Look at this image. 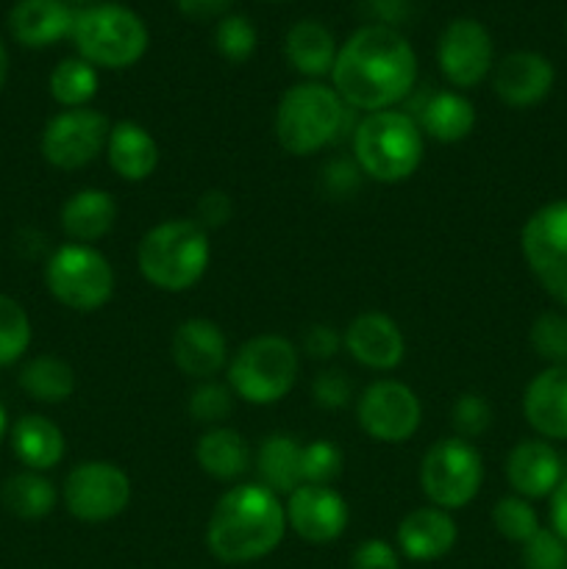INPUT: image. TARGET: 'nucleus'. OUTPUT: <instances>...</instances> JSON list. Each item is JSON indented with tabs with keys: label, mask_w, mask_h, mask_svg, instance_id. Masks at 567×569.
<instances>
[{
	"label": "nucleus",
	"mask_w": 567,
	"mask_h": 569,
	"mask_svg": "<svg viewBox=\"0 0 567 569\" xmlns=\"http://www.w3.org/2000/svg\"><path fill=\"white\" fill-rule=\"evenodd\" d=\"M331 87L354 111L395 109L417 87L415 48L387 22L361 26L339 44Z\"/></svg>",
	"instance_id": "f257e3e1"
},
{
	"label": "nucleus",
	"mask_w": 567,
	"mask_h": 569,
	"mask_svg": "<svg viewBox=\"0 0 567 569\" xmlns=\"http://www.w3.org/2000/svg\"><path fill=\"white\" fill-rule=\"evenodd\" d=\"M287 533L281 498L261 483L231 487L211 509L206 548L222 565H250L270 556Z\"/></svg>",
	"instance_id": "f03ea898"
},
{
	"label": "nucleus",
	"mask_w": 567,
	"mask_h": 569,
	"mask_svg": "<svg viewBox=\"0 0 567 569\" xmlns=\"http://www.w3.org/2000/svg\"><path fill=\"white\" fill-rule=\"evenodd\" d=\"M211 261L209 231L189 217L156 222L139 239V276L159 292H189L198 287Z\"/></svg>",
	"instance_id": "7ed1b4c3"
},
{
	"label": "nucleus",
	"mask_w": 567,
	"mask_h": 569,
	"mask_svg": "<svg viewBox=\"0 0 567 569\" xmlns=\"http://www.w3.org/2000/svg\"><path fill=\"white\" fill-rule=\"evenodd\" d=\"M350 106L337 89L322 81H300L281 94L276 106V142L289 156H315L345 137Z\"/></svg>",
	"instance_id": "20e7f679"
},
{
	"label": "nucleus",
	"mask_w": 567,
	"mask_h": 569,
	"mask_svg": "<svg viewBox=\"0 0 567 569\" xmlns=\"http://www.w3.org/2000/svg\"><path fill=\"white\" fill-rule=\"evenodd\" d=\"M350 148L361 176L378 183H400L422 164L426 137L409 111L387 109L372 111L356 122Z\"/></svg>",
	"instance_id": "39448f33"
},
{
	"label": "nucleus",
	"mask_w": 567,
	"mask_h": 569,
	"mask_svg": "<svg viewBox=\"0 0 567 569\" xmlns=\"http://www.w3.org/2000/svg\"><path fill=\"white\" fill-rule=\"evenodd\" d=\"M78 56L100 70H128L150 44L142 17L122 3H89L76 11L70 31Z\"/></svg>",
	"instance_id": "423d86ee"
},
{
	"label": "nucleus",
	"mask_w": 567,
	"mask_h": 569,
	"mask_svg": "<svg viewBox=\"0 0 567 569\" xmlns=\"http://www.w3.org/2000/svg\"><path fill=\"white\" fill-rule=\"evenodd\" d=\"M300 350L281 333H259L228 359V387L250 406H272L292 392Z\"/></svg>",
	"instance_id": "0eeeda50"
},
{
	"label": "nucleus",
	"mask_w": 567,
	"mask_h": 569,
	"mask_svg": "<svg viewBox=\"0 0 567 569\" xmlns=\"http://www.w3.org/2000/svg\"><path fill=\"white\" fill-rule=\"evenodd\" d=\"M44 283L64 309L92 315L115 295V267L94 244L67 242L50 256Z\"/></svg>",
	"instance_id": "6e6552de"
},
{
	"label": "nucleus",
	"mask_w": 567,
	"mask_h": 569,
	"mask_svg": "<svg viewBox=\"0 0 567 569\" xmlns=\"http://www.w3.org/2000/svg\"><path fill=\"white\" fill-rule=\"evenodd\" d=\"M484 483V459L470 439L445 437L426 450L420 465V487L428 503L456 511L476 500Z\"/></svg>",
	"instance_id": "1a4fd4ad"
},
{
	"label": "nucleus",
	"mask_w": 567,
	"mask_h": 569,
	"mask_svg": "<svg viewBox=\"0 0 567 569\" xmlns=\"http://www.w3.org/2000/svg\"><path fill=\"white\" fill-rule=\"evenodd\" d=\"M520 253L545 295L567 309V200H550L523 222Z\"/></svg>",
	"instance_id": "9d476101"
},
{
	"label": "nucleus",
	"mask_w": 567,
	"mask_h": 569,
	"mask_svg": "<svg viewBox=\"0 0 567 569\" xmlns=\"http://www.w3.org/2000/svg\"><path fill=\"white\" fill-rule=\"evenodd\" d=\"M131 478L115 461H81L72 467L61 487L67 511L81 522H109L131 503Z\"/></svg>",
	"instance_id": "9b49d317"
},
{
	"label": "nucleus",
	"mask_w": 567,
	"mask_h": 569,
	"mask_svg": "<svg viewBox=\"0 0 567 569\" xmlns=\"http://www.w3.org/2000/svg\"><path fill=\"white\" fill-rule=\"evenodd\" d=\"M356 420L372 442L404 445L420 431L422 403L409 383L381 378L359 395Z\"/></svg>",
	"instance_id": "f8f14e48"
},
{
	"label": "nucleus",
	"mask_w": 567,
	"mask_h": 569,
	"mask_svg": "<svg viewBox=\"0 0 567 569\" xmlns=\"http://www.w3.org/2000/svg\"><path fill=\"white\" fill-rule=\"evenodd\" d=\"M111 122L98 109H64L50 117L44 126L39 148L44 161L56 170H81L92 164L109 142Z\"/></svg>",
	"instance_id": "ddd939ff"
},
{
	"label": "nucleus",
	"mask_w": 567,
	"mask_h": 569,
	"mask_svg": "<svg viewBox=\"0 0 567 569\" xmlns=\"http://www.w3.org/2000/svg\"><path fill=\"white\" fill-rule=\"evenodd\" d=\"M439 72L456 92L476 89L495 67V44L487 26L472 17H456L437 39Z\"/></svg>",
	"instance_id": "4468645a"
},
{
	"label": "nucleus",
	"mask_w": 567,
	"mask_h": 569,
	"mask_svg": "<svg viewBox=\"0 0 567 569\" xmlns=\"http://www.w3.org/2000/svg\"><path fill=\"white\" fill-rule=\"evenodd\" d=\"M284 511L287 528L309 545L337 542L350 522V509L342 495L322 483H300L292 495H287Z\"/></svg>",
	"instance_id": "2eb2a0df"
},
{
	"label": "nucleus",
	"mask_w": 567,
	"mask_h": 569,
	"mask_svg": "<svg viewBox=\"0 0 567 569\" xmlns=\"http://www.w3.org/2000/svg\"><path fill=\"white\" fill-rule=\"evenodd\" d=\"M556 70L537 50H511L493 67V89L509 109H531L550 94Z\"/></svg>",
	"instance_id": "dca6fc26"
},
{
	"label": "nucleus",
	"mask_w": 567,
	"mask_h": 569,
	"mask_svg": "<svg viewBox=\"0 0 567 569\" xmlns=\"http://www.w3.org/2000/svg\"><path fill=\"white\" fill-rule=\"evenodd\" d=\"M342 348L356 365L389 372L404 361L406 339L398 322L384 311H361L342 331Z\"/></svg>",
	"instance_id": "f3484780"
},
{
	"label": "nucleus",
	"mask_w": 567,
	"mask_h": 569,
	"mask_svg": "<svg viewBox=\"0 0 567 569\" xmlns=\"http://www.w3.org/2000/svg\"><path fill=\"white\" fill-rule=\"evenodd\" d=\"M504 476L517 498L543 500L565 481V461L548 439H523L506 456Z\"/></svg>",
	"instance_id": "a211bd4d"
},
{
	"label": "nucleus",
	"mask_w": 567,
	"mask_h": 569,
	"mask_svg": "<svg viewBox=\"0 0 567 569\" xmlns=\"http://www.w3.org/2000/svg\"><path fill=\"white\" fill-rule=\"evenodd\" d=\"M170 356L172 365L195 381H211L231 359L222 328L206 317H189L172 331Z\"/></svg>",
	"instance_id": "6ab92c4d"
},
{
	"label": "nucleus",
	"mask_w": 567,
	"mask_h": 569,
	"mask_svg": "<svg viewBox=\"0 0 567 569\" xmlns=\"http://www.w3.org/2000/svg\"><path fill=\"white\" fill-rule=\"evenodd\" d=\"M523 417L539 439L567 442V365H550L528 381Z\"/></svg>",
	"instance_id": "aec40b11"
},
{
	"label": "nucleus",
	"mask_w": 567,
	"mask_h": 569,
	"mask_svg": "<svg viewBox=\"0 0 567 569\" xmlns=\"http://www.w3.org/2000/svg\"><path fill=\"white\" fill-rule=\"evenodd\" d=\"M456 539H459V528H456L450 511L437 509V506H420V509H411L398 522L395 548L409 561L428 565V561L448 556L454 550Z\"/></svg>",
	"instance_id": "412c9836"
},
{
	"label": "nucleus",
	"mask_w": 567,
	"mask_h": 569,
	"mask_svg": "<svg viewBox=\"0 0 567 569\" xmlns=\"http://www.w3.org/2000/svg\"><path fill=\"white\" fill-rule=\"evenodd\" d=\"M420 126L422 137L434 139V142L454 144L461 142L476 128V109L470 100L456 89H439V92H428L426 98L417 103V111H409Z\"/></svg>",
	"instance_id": "4be33fe9"
},
{
	"label": "nucleus",
	"mask_w": 567,
	"mask_h": 569,
	"mask_svg": "<svg viewBox=\"0 0 567 569\" xmlns=\"http://www.w3.org/2000/svg\"><path fill=\"white\" fill-rule=\"evenodd\" d=\"M106 159L117 178L128 183H142L159 167V144L145 126L133 120H120L111 126Z\"/></svg>",
	"instance_id": "5701e85b"
},
{
	"label": "nucleus",
	"mask_w": 567,
	"mask_h": 569,
	"mask_svg": "<svg viewBox=\"0 0 567 569\" xmlns=\"http://www.w3.org/2000/svg\"><path fill=\"white\" fill-rule=\"evenodd\" d=\"M76 11L64 0H17L9 14V31L26 48H48L70 37Z\"/></svg>",
	"instance_id": "b1692460"
},
{
	"label": "nucleus",
	"mask_w": 567,
	"mask_h": 569,
	"mask_svg": "<svg viewBox=\"0 0 567 569\" xmlns=\"http://www.w3.org/2000/svg\"><path fill=\"white\" fill-rule=\"evenodd\" d=\"M337 50V39L320 20H298L284 37V56L289 67L309 81L331 76Z\"/></svg>",
	"instance_id": "393cba45"
},
{
	"label": "nucleus",
	"mask_w": 567,
	"mask_h": 569,
	"mask_svg": "<svg viewBox=\"0 0 567 569\" xmlns=\"http://www.w3.org/2000/svg\"><path fill=\"white\" fill-rule=\"evenodd\" d=\"M59 220L72 242L94 244L115 228L117 203L106 189H78L61 206Z\"/></svg>",
	"instance_id": "a878e982"
},
{
	"label": "nucleus",
	"mask_w": 567,
	"mask_h": 569,
	"mask_svg": "<svg viewBox=\"0 0 567 569\" xmlns=\"http://www.w3.org/2000/svg\"><path fill=\"white\" fill-rule=\"evenodd\" d=\"M195 461L215 481H237L239 476L250 470L253 453H250V445L242 433L217 426L200 433V439L195 442Z\"/></svg>",
	"instance_id": "bb28decb"
},
{
	"label": "nucleus",
	"mask_w": 567,
	"mask_h": 569,
	"mask_svg": "<svg viewBox=\"0 0 567 569\" xmlns=\"http://www.w3.org/2000/svg\"><path fill=\"white\" fill-rule=\"evenodd\" d=\"M261 487L270 492L292 495L304 483V445L289 433H270L253 456Z\"/></svg>",
	"instance_id": "cd10ccee"
},
{
	"label": "nucleus",
	"mask_w": 567,
	"mask_h": 569,
	"mask_svg": "<svg viewBox=\"0 0 567 569\" xmlns=\"http://www.w3.org/2000/svg\"><path fill=\"white\" fill-rule=\"evenodd\" d=\"M11 450L28 470H53L64 459V433L48 417L26 415L11 428Z\"/></svg>",
	"instance_id": "c85d7f7f"
},
{
	"label": "nucleus",
	"mask_w": 567,
	"mask_h": 569,
	"mask_svg": "<svg viewBox=\"0 0 567 569\" xmlns=\"http://www.w3.org/2000/svg\"><path fill=\"white\" fill-rule=\"evenodd\" d=\"M0 500H3L6 511L20 520H42L59 503V492L53 483L42 476V472H17L0 489Z\"/></svg>",
	"instance_id": "c756f323"
},
{
	"label": "nucleus",
	"mask_w": 567,
	"mask_h": 569,
	"mask_svg": "<svg viewBox=\"0 0 567 569\" xmlns=\"http://www.w3.org/2000/svg\"><path fill=\"white\" fill-rule=\"evenodd\" d=\"M20 387L39 403H64L76 392V372L59 356H37L20 370Z\"/></svg>",
	"instance_id": "7c9ffc66"
},
{
	"label": "nucleus",
	"mask_w": 567,
	"mask_h": 569,
	"mask_svg": "<svg viewBox=\"0 0 567 569\" xmlns=\"http://www.w3.org/2000/svg\"><path fill=\"white\" fill-rule=\"evenodd\" d=\"M98 67L83 61L81 56L59 61L53 72H50V94L64 109H83V106H89V100L98 94Z\"/></svg>",
	"instance_id": "2f4dec72"
},
{
	"label": "nucleus",
	"mask_w": 567,
	"mask_h": 569,
	"mask_svg": "<svg viewBox=\"0 0 567 569\" xmlns=\"http://www.w3.org/2000/svg\"><path fill=\"white\" fill-rule=\"evenodd\" d=\"M28 345H31V320L26 309L9 295H0V367L20 361Z\"/></svg>",
	"instance_id": "473e14b6"
},
{
	"label": "nucleus",
	"mask_w": 567,
	"mask_h": 569,
	"mask_svg": "<svg viewBox=\"0 0 567 569\" xmlns=\"http://www.w3.org/2000/svg\"><path fill=\"white\" fill-rule=\"evenodd\" d=\"M493 526L495 531L504 539L515 545H526L534 533L539 531V517L534 511L531 500L517 498V495H509V498H500L493 509Z\"/></svg>",
	"instance_id": "72a5a7b5"
},
{
	"label": "nucleus",
	"mask_w": 567,
	"mask_h": 569,
	"mask_svg": "<svg viewBox=\"0 0 567 569\" xmlns=\"http://www.w3.org/2000/svg\"><path fill=\"white\" fill-rule=\"evenodd\" d=\"M215 48L226 61L242 64L259 48V33L245 14H226L215 28Z\"/></svg>",
	"instance_id": "f704fd0d"
},
{
	"label": "nucleus",
	"mask_w": 567,
	"mask_h": 569,
	"mask_svg": "<svg viewBox=\"0 0 567 569\" xmlns=\"http://www.w3.org/2000/svg\"><path fill=\"white\" fill-rule=\"evenodd\" d=\"M233 398L237 395L231 392L228 383H217V381H200L198 387L189 392L187 400V411L198 426H209L217 428L222 426V420H228L233 411Z\"/></svg>",
	"instance_id": "c9c22d12"
},
{
	"label": "nucleus",
	"mask_w": 567,
	"mask_h": 569,
	"mask_svg": "<svg viewBox=\"0 0 567 569\" xmlns=\"http://www.w3.org/2000/svg\"><path fill=\"white\" fill-rule=\"evenodd\" d=\"M534 353L550 365H567V315L543 311L528 331Z\"/></svg>",
	"instance_id": "e433bc0d"
},
{
	"label": "nucleus",
	"mask_w": 567,
	"mask_h": 569,
	"mask_svg": "<svg viewBox=\"0 0 567 569\" xmlns=\"http://www.w3.org/2000/svg\"><path fill=\"white\" fill-rule=\"evenodd\" d=\"M450 422H454L456 437L461 439H476L493 426V406L487 398L476 392H465L454 400L450 409Z\"/></svg>",
	"instance_id": "4c0bfd02"
},
{
	"label": "nucleus",
	"mask_w": 567,
	"mask_h": 569,
	"mask_svg": "<svg viewBox=\"0 0 567 569\" xmlns=\"http://www.w3.org/2000/svg\"><path fill=\"white\" fill-rule=\"evenodd\" d=\"M520 548L523 569H567V542L550 528H539Z\"/></svg>",
	"instance_id": "58836bf2"
},
{
	"label": "nucleus",
	"mask_w": 567,
	"mask_h": 569,
	"mask_svg": "<svg viewBox=\"0 0 567 569\" xmlns=\"http://www.w3.org/2000/svg\"><path fill=\"white\" fill-rule=\"evenodd\" d=\"M342 472V450L328 439H315L304 445V483L331 487L334 478Z\"/></svg>",
	"instance_id": "ea45409f"
},
{
	"label": "nucleus",
	"mask_w": 567,
	"mask_h": 569,
	"mask_svg": "<svg viewBox=\"0 0 567 569\" xmlns=\"http://www.w3.org/2000/svg\"><path fill=\"white\" fill-rule=\"evenodd\" d=\"M311 395H315V403L320 409L337 411L350 403V398H354V383L348 381V376L342 370H322L315 378V383H311Z\"/></svg>",
	"instance_id": "a19ab883"
},
{
	"label": "nucleus",
	"mask_w": 567,
	"mask_h": 569,
	"mask_svg": "<svg viewBox=\"0 0 567 569\" xmlns=\"http://www.w3.org/2000/svg\"><path fill=\"white\" fill-rule=\"evenodd\" d=\"M233 217V200L231 194L222 192V189H206L203 194L195 203V217L203 231H215V228L228 226V220Z\"/></svg>",
	"instance_id": "79ce46f5"
},
{
	"label": "nucleus",
	"mask_w": 567,
	"mask_h": 569,
	"mask_svg": "<svg viewBox=\"0 0 567 569\" xmlns=\"http://www.w3.org/2000/svg\"><path fill=\"white\" fill-rule=\"evenodd\" d=\"M350 569H400V553L384 539H365L350 556Z\"/></svg>",
	"instance_id": "37998d69"
},
{
	"label": "nucleus",
	"mask_w": 567,
	"mask_h": 569,
	"mask_svg": "<svg viewBox=\"0 0 567 569\" xmlns=\"http://www.w3.org/2000/svg\"><path fill=\"white\" fill-rule=\"evenodd\" d=\"M304 350L311 359H334L342 350V333L337 328L326 326V322H317V326L306 328Z\"/></svg>",
	"instance_id": "c03bdc74"
},
{
	"label": "nucleus",
	"mask_w": 567,
	"mask_h": 569,
	"mask_svg": "<svg viewBox=\"0 0 567 569\" xmlns=\"http://www.w3.org/2000/svg\"><path fill=\"white\" fill-rule=\"evenodd\" d=\"M359 167H356V161L350 164V161H331V164L326 167V187L328 192L334 194H348L354 192L356 187H359Z\"/></svg>",
	"instance_id": "a18cd8bd"
},
{
	"label": "nucleus",
	"mask_w": 567,
	"mask_h": 569,
	"mask_svg": "<svg viewBox=\"0 0 567 569\" xmlns=\"http://www.w3.org/2000/svg\"><path fill=\"white\" fill-rule=\"evenodd\" d=\"M176 6L189 20H215V17H226L233 0H176Z\"/></svg>",
	"instance_id": "49530a36"
},
{
	"label": "nucleus",
	"mask_w": 567,
	"mask_h": 569,
	"mask_svg": "<svg viewBox=\"0 0 567 569\" xmlns=\"http://www.w3.org/2000/svg\"><path fill=\"white\" fill-rule=\"evenodd\" d=\"M550 531H556L567 542V476L550 495Z\"/></svg>",
	"instance_id": "de8ad7c7"
},
{
	"label": "nucleus",
	"mask_w": 567,
	"mask_h": 569,
	"mask_svg": "<svg viewBox=\"0 0 567 569\" xmlns=\"http://www.w3.org/2000/svg\"><path fill=\"white\" fill-rule=\"evenodd\" d=\"M372 6L387 20V26H392V20H398L400 11H404V0H372Z\"/></svg>",
	"instance_id": "09e8293b"
},
{
	"label": "nucleus",
	"mask_w": 567,
	"mask_h": 569,
	"mask_svg": "<svg viewBox=\"0 0 567 569\" xmlns=\"http://www.w3.org/2000/svg\"><path fill=\"white\" fill-rule=\"evenodd\" d=\"M6 78H9V53H6L3 42H0V89H3Z\"/></svg>",
	"instance_id": "8fccbe9b"
},
{
	"label": "nucleus",
	"mask_w": 567,
	"mask_h": 569,
	"mask_svg": "<svg viewBox=\"0 0 567 569\" xmlns=\"http://www.w3.org/2000/svg\"><path fill=\"white\" fill-rule=\"evenodd\" d=\"M6 426H9V422H6V409L0 406V442H3V437H6Z\"/></svg>",
	"instance_id": "3c124183"
},
{
	"label": "nucleus",
	"mask_w": 567,
	"mask_h": 569,
	"mask_svg": "<svg viewBox=\"0 0 567 569\" xmlns=\"http://www.w3.org/2000/svg\"><path fill=\"white\" fill-rule=\"evenodd\" d=\"M78 3H94V0H78Z\"/></svg>",
	"instance_id": "603ef678"
}]
</instances>
